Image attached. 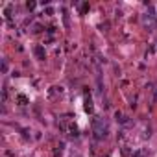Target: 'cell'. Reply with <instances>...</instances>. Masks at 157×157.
Listing matches in <instances>:
<instances>
[{
    "label": "cell",
    "mask_w": 157,
    "mask_h": 157,
    "mask_svg": "<svg viewBox=\"0 0 157 157\" xmlns=\"http://www.w3.org/2000/svg\"><path fill=\"white\" fill-rule=\"evenodd\" d=\"M93 131H94V137L96 139H104L107 133H109V128H107V122L100 117H94L93 118Z\"/></svg>",
    "instance_id": "6da1fadb"
},
{
    "label": "cell",
    "mask_w": 157,
    "mask_h": 157,
    "mask_svg": "<svg viewBox=\"0 0 157 157\" xmlns=\"http://www.w3.org/2000/svg\"><path fill=\"white\" fill-rule=\"evenodd\" d=\"M142 22H144V26H146L148 30H153V28H155V20H153L152 15H144V17H142Z\"/></svg>",
    "instance_id": "7a4b0ae2"
},
{
    "label": "cell",
    "mask_w": 157,
    "mask_h": 157,
    "mask_svg": "<svg viewBox=\"0 0 157 157\" xmlns=\"http://www.w3.org/2000/svg\"><path fill=\"white\" fill-rule=\"evenodd\" d=\"M35 56H37V59H44V48L41 46V44H39V46H35Z\"/></svg>",
    "instance_id": "3957f363"
},
{
    "label": "cell",
    "mask_w": 157,
    "mask_h": 157,
    "mask_svg": "<svg viewBox=\"0 0 157 157\" xmlns=\"http://www.w3.org/2000/svg\"><path fill=\"white\" fill-rule=\"evenodd\" d=\"M85 111H87V113H91V115H93V111H94L91 98H85Z\"/></svg>",
    "instance_id": "277c9868"
},
{
    "label": "cell",
    "mask_w": 157,
    "mask_h": 157,
    "mask_svg": "<svg viewBox=\"0 0 157 157\" xmlns=\"http://www.w3.org/2000/svg\"><path fill=\"white\" fill-rule=\"evenodd\" d=\"M19 102H20V105H26V104H28V98L22 96V94H19Z\"/></svg>",
    "instance_id": "5b68a950"
},
{
    "label": "cell",
    "mask_w": 157,
    "mask_h": 157,
    "mask_svg": "<svg viewBox=\"0 0 157 157\" xmlns=\"http://www.w3.org/2000/svg\"><path fill=\"white\" fill-rule=\"evenodd\" d=\"M2 70H4V72H6V70H8V63H6V59H4V61H2Z\"/></svg>",
    "instance_id": "8992f818"
}]
</instances>
